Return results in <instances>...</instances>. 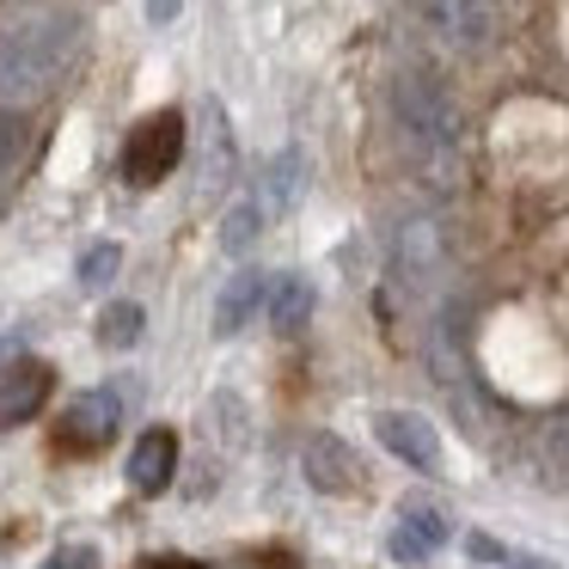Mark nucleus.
Returning a JSON list of instances; mask_svg holds the SVG:
<instances>
[{"label": "nucleus", "instance_id": "f257e3e1", "mask_svg": "<svg viewBox=\"0 0 569 569\" xmlns=\"http://www.w3.org/2000/svg\"><path fill=\"white\" fill-rule=\"evenodd\" d=\"M87 50V19L74 7H43L0 31V104H38L74 74Z\"/></svg>", "mask_w": 569, "mask_h": 569}, {"label": "nucleus", "instance_id": "f03ea898", "mask_svg": "<svg viewBox=\"0 0 569 569\" xmlns=\"http://www.w3.org/2000/svg\"><path fill=\"white\" fill-rule=\"evenodd\" d=\"M392 117H398V136H405L417 172L429 184L453 190L459 184V111L447 99V87L429 74H398L392 80Z\"/></svg>", "mask_w": 569, "mask_h": 569}, {"label": "nucleus", "instance_id": "7ed1b4c3", "mask_svg": "<svg viewBox=\"0 0 569 569\" xmlns=\"http://www.w3.org/2000/svg\"><path fill=\"white\" fill-rule=\"evenodd\" d=\"M190 153H197V202H221L239 178V141L233 123H227L221 99H202L197 104V129H190Z\"/></svg>", "mask_w": 569, "mask_h": 569}, {"label": "nucleus", "instance_id": "20e7f679", "mask_svg": "<svg viewBox=\"0 0 569 569\" xmlns=\"http://www.w3.org/2000/svg\"><path fill=\"white\" fill-rule=\"evenodd\" d=\"M178 160H184V111H153L123 148V178L136 190H153L172 178Z\"/></svg>", "mask_w": 569, "mask_h": 569}, {"label": "nucleus", "instance_id": "39448f33", "mask_svg": "<svg viewBox=\"0 0 569 569\" xmlns=\"http://www.w3.org/2000/svg\"><path fill=\"white\" fill-rule=\"evenodd\" d=\"M441 263H447V239L429 214H417V221H405L392 233V270L405 288H429L441 276Z\"/></svg>", "mask_w": 569, "mask_h": 569}, {"label": "nucleus", "instance_id": "423d86ee", "mask_svg": "<svg viewBox=\"0 0 569 569\" xmlns=\"http://www.w3.org/2000/svg\"><path fill=\"white\" fill-rule=\"evenodd\" d=\"M373 435H380V447L392 459H405V466H417V471L441 466V435H435V422L417 417V410H380V417H373Z\"/></svg>", "mask_w": 569, "mask_h": 569}, {"label": "nucleus", "instance_id": "0eeeda50", "mask_svg": "<svg viewBox=\"0 0 569 569\" xmlns=\"http://www.w3.org/2000/svg\"><path fill=\"white\" fill-rule=\"evenodd\" d=\"M300 471H307V483L319 496H349L361 490V459L349 441H337V435H312L307 453H300Z\"/></svg>", "mask_w": 569, "mask_h": 569}, {"label": "nucleus", "instance_id": "6e6552de", "mask_svg": "<svg viewBox=\"0 0 569 569\" xmlns=\"http://www.w3.org/2000/svg\"><path fill=\"white\" fill-rule=\"evenodd\" d=\"M50 380L56 373L43 361H7L0 368V429H19V422L38 417L43 398H50Z\"/></svg>", "mask_w": 569, "mask_h": 569}, {"label": "nucleus", "instance_id": "1a4fd4ad", "mask_svg": "<svg viewBox=\"0 0 569 569\" xmlns=\"http://www.w3.org/2000/svg\"><path fill=\"white\" fill-rule=\"evenodd\" d=\"M117 422H123V405H117V392L111 386H99V392H87V398H74L68 405V417H62V441L68 447H80V453H99L104 441L117 435Z\"/></svg>", "mask_w": 569, "mask_h": 569}, {"label": "nucleus", "instance_id": "9d476101", "mask_svg": "<svg viewBox=\"0 0 569 569\" xmlns=\"http://www.w3.org/2000/svg\"><path fill=\"white\" fill-rule=\"evenodd\" d=\"M300 190H307V153H300V148H276L270 160H263L251 197L263 202V214H270V221H282V214L300 202Z\"/></svg>", "mask_w": 569, "mask_h": 569}, {"label": "nucleus", "instance_id": "9b49d317", "mask_svg": "<svg viewBox=\"0 0 569 569\" xmlns=\"http://www.w3.org/2000/svg\"><path fill=\"white\" fill-rule=\"evenodd\" d=\"M422 13H429V26L441 31L447 43L478 50L496 26V0H422Z\"/></svg>", "mask_w": 569, "mask_h": 569}, {"label": "nucleus", "instance_id": "f8f14e48", "mask_svg": "<svg viewBox=\"0 0 569 569\" xmlns=\"http://www.w3.org/2000/svg\"><path fill=\"white\" fill-rule=\"evenodd\" d=\"M453 539V527H447V515L441 508H429V502H410L405 515H398V527H392V557L398 563H422L429 551H441V545Z\"/></svg>", "mask_w": 569, "mask_h": 569}, {"label": "nucleus", "instance_id": "ddd939ff", "mask_svg": "<svg viewBox=\"0 0 569 569\" xmlns=\"http://www.w3.org/2000/svg\"><path fill=\"white\" fill-rule=\"evenodd\" d=\"M172 471H178V435L172 429H148L129 453V483L141 496H166L172 490Z\"/></svg>", "mask_w": 569, "mask_h": 569}, {"label": "nucleus", "instance_id": "4468645a", "mask_svg": "<svg viewBox=\"0 0 569 569\" xmlns=\"http://www.w3.org/2000/svg\"><path fill=\"white\" fill-rule=\"evenodd\" d=\"M263 295H270V276L263 270H239L233 282L221 288V300H214V337H239L251 319H258Z\"/></svg>", "mask_w": 569, "mask_h": 569}, {"label": "nucleus", "instance_id": "2eb2a0df", "mask_svg": "<svg viewBox=\"0 0 569 569\" xmlns=\"http://www.w3.org/2000/svg\"><path fill=\"white\" fill-rule=\"evenodd\" d=\"M263 227H270V214H263V202L246 190V197L221 214V251H227V258H246V251L263 239Z\"/></svg>", "mask_w": 569, "mask_h": 569}, {"label": "nucleus", "instance_id": "dca6fc26", "mask_svg": "<svg viewBox=\"0 0 569 569\" xmlns=\"http://www.w3.org/2000/svg\"><path fill=\"white\" fill-rule=\"evenodd\" d=\"M312 300H319V295H312V282L288 270L282 282L270 288V325H276V331H300V325L312 319Z\"/></svg>", "mask_w": 569, "mask_h": 569}, {"label": "nucleus", "instance_id": "f3484780", "mask_svg": "<svg viewBox=\"0 0 569 569\" xmlns=\"http://www.w3.org/2000/svg\"><path fill=\"white\" fill-rule=\"evenodd\" d=\"M141 331H148V312H141V300H111V307L99 312V343H104V349H136Z\"/></svg>", "mask_w": 569, "mask_h": 569}, {"label": "nucleus", "instance_id": "a211bd4d", "mask_svg": "<svg viewBox=\"0 0 569 569\" xmlns=\"http://www.w3.org/2000/svg\"><path fill=\"white\" fill-rule=\"evenodd\" d=\"M117 270H123V251L111 246V239H99V246H87L80 251V263H74V276H80V288H111L117 282Z\"/></svg>", "mask_w": 569, "mask_h": 569}, {"label": "nucleus", "instance_id": "6ab92c4d", "mask_svg": "<svg viewBox=\"0 0 569 569\" xmlns=\"http://www.w3.org/2000/svg\"><path fill=\"white\" fill-rule=\"evenodd\" d=\"M26 148H31V129H26V117H19V111H0V178H7V172H19V160H26Z\"/></svg>", "mask_w": 569, "mask_h": 569}, {"label": "nucleus", "instance_id": "aec40b11", "mask_svg": "<svg viewBox=\"0 0 569 569\" xmlns=\"http://www.w3.org/2000/svg\"><path fill=\"white\" fill-rule=\"evenodd\" d=\"M43 569H99V551H92V545H62Z\"/></svg>", "mask_w": 569, "mask_h": 569}, {"label": "nucleus", "instance_id": "412c9836", "mask_svg": "<svg viewBox=\"0 0 569 569\" xmlns=\"http://www.w3.org/2000/svg\"><path fill=\"white\" fill-rule=\"evenodd\" d=\"M471 557H478V563H502V545H496V539H483V532H471Z\"/></svg>", "mask_w": 569, "mask_h": 569}, {"label": "nucleus", "instance_id": "4be33fe9", "mask_svg": "<svg viewBox=\"0 0 569 569\" xmlns=\"http://www.w3.org/2000/svg\"><path fill=\"white\" fill-rule=\"evenodd\" d=\"M178 7H184V0H148V19H153V26H172Z\"/></svg>", "mask_w": 569, "mask_h": 569}, {"label": "nucleus", "instance_id": "5701e85b", "mask_svg": "<svg viewBox=\"0 0 569 569\" xmlns=\"http://www.w3.org/2000/svg\"><path fill=\"white\" fill-rule=\"evenodd\" d=\"M551 447L569 459V417H557V422H551Z\"/></svg>", "mask_w": 569, "mask_h": 569}, {"label": "nucleus", "instance_id": "b1692460", "mask_svg": "<svg viewBox=\"0 0 569 569\" xmlns=\"http://www.w3.org/2000/svg\"><path fill=\"white\" fill-rule=\"evenodd\" d=\"M13 349H19L13 337H0V361H13Z\"/></svg>", "mask_w": 569, "mask_h": 569}]
</instances>
